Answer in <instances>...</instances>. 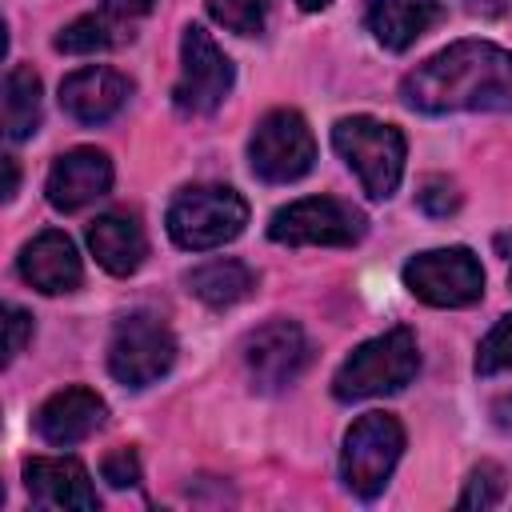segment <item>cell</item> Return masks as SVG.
I'll return each mask as SVG.
<instances>
[{"label": "cell", "mask_w": 512, "mask_h": 512, "mask_svg": "<svg viewBox=\"0 0 512 512\" xmlns=\"http://www.w3.org/2000/svg\"><path fill=\"white\" fill-rule=\"evenodd\" d=\"M88 248L96 264L112 276H132L148 256V236L140 216L132 212H104L88 224Z\"/></svg>", "instance_id": "cell-18"}, {"label": "cell", "mask_w": 512, "mask_h": 512, "mask_svg": "<svg viewBox=\"0 0 512 512\" xmlns=\"http://www.w3.org/2000/svg\"><path fill=\"white\" fill-rule=\"evenodd\" d=\"M416 372H420V348H416L412 328H388L364 340L360 348H352V356L332 376V396L344 404L388 396L412 384Z\"/></svg>", "instance_id": "cell-2"}, {"label": "cell", "mask_w": 512, "mask_h": 512, "mask_svg": "<svg viewBox=\"0 0 512 512\" xmlns=\"http://www.w3.org/2000/svg\"><path fill=\"white\" fill-rule=\"evenodd\" d=\"M312 360V344L300 324L292 320H268L244 340V364L252 376V388L280 392L288 388Z\"/></svg>", "instance_id": "cell-11"}, {"label": "cell", "mask_w": 512, "mask_h": 512, "mask_svg": "<svg viewBox=\"0 0 512 512\" xmlns=\"http://www.w3.org/2000/svg\"><path fill=\"white\" fill-rule=\"evenodd\" d=\"M248 224V200L228 184H192L168 204V236L188 252L236 240Z\"/></svg>", "instance_id": "cell-4"}, {"label": "cell", "mask_w": 512, "mask_h": 512, "mask_svg": "<svg viewBox=\"0 0 512 512\" xmlns=\"http://www.w3.org/2000/svg\"><path fill=\"white\" fill-rule=\"evenodd\" d=\"M20 276L44 296H64L80 288L84 268H80L76 244L60 228H44L20 248Z\"/></svg>", "instance_id": "cell-16"}, {"label": "cell", "mask_w": 512, "mask_h": 512, "mask_svg": "<svg viewBox=\"0 0 512 512\" xmlns=\"http://www.w3.org/2000/svg\"><path fill=\"white\" fill-rule=\"evenodd\" d=\"M104 416H108V408L92 388H60L36 408L32 424H36L40 440L68 448V444L88 440L104 424Z\"/></svg>", "instance_id": "cell-17"}, {"label": "cell", "mask_w": 512, "mask_h": 512, "mask_svg": "<svg viewBox=\"0 0 512 512\" xmlns=\"http://www.w3.org/2000/svg\"><path fill=\"white\" fill-rule=\"evenodd\" d=\"M400 452H404V428L396 416L364 412L360 420H352V428L344 432V448H340V476L348 492H356L360 500H376L388 476L396 472Z\"/></svg>", "instance_id": "cell-5"}, {"label": "cell", "mask_w": 512, "mask_h": 512, "mask_svg": "<svg viewBox=\"0 0 512 512\" xmlns=\"http://www.w3.org/2000/svg\"><path fill=\"white\" fill-rule=\"evenodd\" d=\"M500 496H504V472H500V464L484 460V464H476L472 476L464 480V492H460L456 504H460V508H496Z\"/></svg>", "instance_id": "cell-24"}, {"label": "cell", "mask_w": 512, "mask_h": 512, "mask_svg": "<svg viewBox=\"0 0 512 512\" xmlns=\"http://www.w3.org/2000/svg\"><path fill=\"white\" fill-rule=\"evenodd\" d=\"M248 164L268 184H292L316 164V136L296 108H272L260 116L248 140Z\"/></svg>", "instance_id": "cell-6"}, {"label": "cell", "mask_w": 512, "mask_h": 512, "mask_svg": "<svg viewBox=\"0 0 512 512\" xmlns=\"http://www.w3.org/2000/svg\"><path fill=\"white\" fill-rule=\"evenodd\" d=\"M40 128V76L28 64H12L4 76V136L28 140Z\"/></svg>", "instance_id": "cell-21"}, {"label": "cell", "mask_w": 512, "mask_h": 512, "mask_svg": "<svg viewBox=\"0 0 512 512\" xmlns=\"http://www.w3.org/2000/svg\"><path fill=\"white\" fill-rule=\"evenodd\" d=\"M28 340H32V316H28L24 308L8 304V308H4V360L12 364V360L24 352Z\"/></svg>", "instance_id": "cell-27"}, {"label": "cell", "mask_w": 512, "mask_h": 512, "mask_svg": "<svg viewBox=\"0 0 512 512\" xmlns=\"http://www.w3.org/2000/svg\"><path fill=\"white\" fill-rule=\"evenodd\" d=\"M412 112H508L512 116V52L488 40H456L416 64L400 80Z\"/></svg>", "instance_id": "cell-1"}, {"label": "cell", "mask_w": 512, "mask_h": 512, "mask_svg": "<svg viewBox=\"0 0 512 512\" xmlns=\"http://www.w3.org/2000/svg\"><path fill=\"white\" fill-rule=\"evenodd\" d=\"M416 204L428 212V216H452L460 208V192L448 176H428L416 192Z\"/></svg>", "instance_id": "cell-25"}, {"label": "cell", "mask_w": 512, "mask_h": 512, "mask_svg": "<svg viewBox=\"0 0 512 512\" xmlns=\"http://www.w3.org/2000/svg\"><path fill=\"white\" fill-rule=\"evenodd\" d=\"M296 4H300L304 12H320V8H328L332 0H296Z\"/></svg>", "instance_id": "cell-30"}, {"label": "cell", "mask_w": 512, "mask_h": 512, "mask_svg": "<svg viewBox=\"0 0 512 512\" xmlns=\"http://www.w3.org/2000/svg\"><path fill=\"white\" fill-rule=\"evenodd\" d=\"M404 288L432 308H468L484 296V268L472 248H432L404 264Z\"/></svg>", "instance_id": "cell-9"}, {"label": "cell", "mask_w": 512, "mask_h": 512, "mask_svg": "<svg viewBox=\"0 0 512 512\" xmlns=\"http://www.w3.org/2000/svg\"><path fill=\"white\" fill-rule=\"evenodd\" d=\"M468 8L484 12V16H496V12H504V0H468Z\"/></svg>", "instance_id": "cell-29"}, {"label": "cell", "mask_w": 512, "mask_h": 512, "mask_svg": "<svg viewBox=\"0 0 512 512\" xmlns=\"http://www.w3.org/2000/svg\"><path fill=\"white\" fill-rule=\"evenodd\" d=\"M268 8H272V0H208L212 20L236 36H256L268 20Z\"/></svg>", "instance_id": "cell-22"}, {"label": "cell", "mask_w": 512, "mask_h": 512, "mask_svg": "<svg viewBox=\"0 0 512 512\" xmlns=\"http://www.w3.org/2000/svg\"><path fill=\"white\" fill-rule=\"evenodd\" d=\"M332 148L356 172L372 200H388L404 176V132L376 116H344L332 128Z\"/></svg>", "instance_id": "cell-3"}, {"label": "cell", "mask_w": 512, "mask_h": 512, "mask_svg": "<svg viewBox=\"0 0 512 512\" xmlns=\"http://www.w3.org/2000/svg\"><path fill=\"white\" fill-rule=\"evenodd\" d=\"M500 248L508 252V280H512V236H504V240H500Z\"/></svg>", "instance_id": "cell-31"}, {"label": "cell", "mask_w": 512, "mask_h": 512, "mask_svg": "<svg viewBox=\"0 0 512 512\" xmlns=\"http://www.w3.org/2000/svg\"><path fill=\"white\" fill-rule=\"evenodd\" d=\"M176 364V336L152 312H132L112 328L108 372L124 388H148Z\"/></svg>", "instance_id": "cell-7"}, {"label": "cell", "mask_w": 512, "mask_h": 512, "mask_svg": "<svg viewBox=\"0 0 512 512\" xmlns=\"http://www.w3.org/2000/svg\"><path fill=\"white\" fill-rule=\"evenodd\" d=\"M112 188V160L100 148H72L64 156H56V164L48 168L44 192L48 204L56 212H80L92 200L108 196Z\"/></svg>", "instance_id": "cell-14"}, {"label": "cell", "mask_w": 512, "mask_h": 512, "mask_svg": "<svg viewBox=\"0 0 512 512\" xmlns=\"http://www.w3.org/2000/svg\"><path fill=\"white\" fill-rule=\"evenodd\" d=\"M16 184H20L16 160H12V156H4V200H12V196H16Z\"/></svg>", "instance_id": "cell-28"}, {"label": "cell", "mask_w": 512, "mask_h": 512, "mask_svg": "<svg viewBox=\"0 0 512 512\" xmlns=\"http://www.w3.org/2000/svg\"><path fill=\"white\" fill-rule=\"evenodd\" d=\"M156 8V0H100V8H92L88 16L72 20L60 36L56 48L72 52V56H88V52H108L120 48L136 36V24Z\"/></svg>", "instance_id": "cell-12"}, {"label": "cell", "mask_w": 512, "mask_h": 512, "mask_svg": "<svg viewBox=\"0 0 512 512\" xmlns=\"http://www.w3.org/2000/svg\"><path fill=\"white\" fill-rule=\"evenodd\" d=\"M24 488H28L36 508H52V512L100 508V496L88 480V468L72 456H32L24 464Z\"/></svg>", "instance_id": "cell-13"}, {"label": "cell", "mask_w": 512, "mask_h": 512, "mask_svg": "<svg viewBox=\"0 0 512 512\" xmlns=\"http://www.w3.org/2000/svg\"><path fill=\"white\" fill-rule=\"evenodd\" d=\"M500 372H512V312L500 316L476 348V376H500Z\"/></svg>", "instance_id": "cell-23"}, {"label": "cell", "mask_w": 512, "mask_h": 512, "mask_svg": "<svg viewBox=\"0 0 512 512\" xmlns=\"http://www.w3.org/2000/svg\"><path fill=\"white\" fill-rule=\"evenodd\" d=\"M184 284H188V292H192L196 300H204L208 308H232V304H240V300L256 288V272H252L244 260L224 256V260H204V264H196V268L184 276Z\"/></svg>", "instance_id": "cell-20"}, {"label": "cell", "mask_w": 512, "mask_h": 512, "mask_svg": "<svg viewBox=\"0 0 512 512\" xmlns=\"http://www.w3.org/2000/svg\"><path fill=\"white\" fill-rule=\"evenodd\" d=\"M232 60L224 56V48L200 28L188 24L180 36V80L172 88V104L184 116H212L224 96L232 92Z\"/></svg>", "instance_id": "cell-10"}, {"label": "cell", "mask_w": 512, "mask_h": 512, "mask_svg": "<svg viewBox=\"0 0 512 512\" xmlns=\"http://www.w3.org/2000/svg\"><path fill=\"white\" fill-rule=\"evenodd\" d=\"M100 472H104V480H108L112 488H132V484L140 480V456H136V448H116V452H108L104 464H100Z\"/></svg>", "instance_id": "cell-26"}, {"label": "cell", "mask_w": 512, "mask_h": 512, "mask_svg": "<svg viewBox=\"0 0 512 512\" xmlns=\"http://www.w3.org/2000/svg\"><path fill=\"white\" fill-rule=\"evenodd\" d=\"M132 88L136 84L116 68H104V64L76 68V72H68L60 80V108L76 124H104L128 104Z\"/></svg>", "instance_id": "cell-15"}, {"label": "cell", "mask_w": 512, "mask_h": 512, "mask_svg": "<svg viewBox=\"0 0 512 512\" xmlns=\"http://www.w3.org/2000/svg\"><path fill=\"white\" fill-rule=\"evenodd\" d=\"M440 20V0H372L368 32L380 48L404 52Z\"/></svg>", "instance_id": "cell-19"}, {"label": "cell", "mask_w": 512, "mask_h": 512, "mask_svg": "<svg viewBox=\"0 0 512 512\" xmlns=\"http://www.w3.org/2000/svg\"><path fill=\"white\" fill-rule=\"evenodd\" d=\"M368 220L356 204L348 200H336V196H304V200H292L288 208H280L268 224V236L276 244H288V248H304V244H316V248H348L364 236Z\"/></svg>", "instance_id": "cell-8"}]
</instances>
